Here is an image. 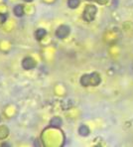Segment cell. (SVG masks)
Masks as SVG:
<instances>
[{"label": "cell", "mask_w": 133, "mask_h": 147, "mask_svg": "<svg viewBox=\"0 0 133 147\" xmlns=\"http://www.w3.org/2000/svg\"><path fill=\"white\" fill-rule=\"evenodd\" d=\"M94 74L93 75L91 76H83V78L81 79V83L83 86H89V85H93V86H96L99 82V78L98 77H94Z\"/></svg>", "instance_id": "cell-1"}, {"label": "cell", "mask_w": 133, "mask_h": 147, "mask_svg": "<svg viewBox=\"0 0 133 147\" xmlns=\"http://www.w3.org/2000/svg\"><path fill=\"white\" fill-rule=\"evenodd\" d=\"M96 13V8L93 5H87L83 11V19L87 22L93 21Z\"/></svg>", "instance_id": "cell-2"}, {"label": "cell", "mask_w": 133, "mask_h": 147, "mask_svg": "<svg viewBox=\"0 0 133 147\" xmlns=\"http://www.w3.org/2000/svg\"><path fill=\"white\" fill-rule=\"evenodd\" d=\"M69 33H70V28H69L68 26H66V25L60 26V27L56 30V36H57L58 38H60V39L66 38V37L69 35Z\"/></svg>", "instance_id": "cell-3"}, {"label": "cell", "mask_w": 133, "mask_h": 147, "mask_svg": "<svg viewBox=\"0 0 133 147\" xmlns=\"http://www.w3.org/2000/svg\"><path fill=\"white\" fill-rule=\"evenodd\" d=\"M22 67L25 70H32L36 67V62L33 58L31 57H26L23 59L22 61Z\"/></svg>", "instance_id": "cell-4"}, {"label": "cell", "mask_w": 133, "mask_h": 147, "mask_svg": "<svg viewBox=\"0 0 133 147\" xmlns=\"http://www.w3.org/2000/svg\"><path fill=\"white\" fill-rule=\"evenodd\" d=\"M46 34H47L46 30L43 29V28H39V29H37L35 32V38L37 39L38 41H41L44 39V37L46 36Z\"/></svg>", "instance_id": "cell-5"}, {"label": "cell", "mask_w": 133, "mask_h": 147, "mask_svg": "<svg viewBox=\"0 0 133 147\" xmlns=\"http://www.w3.org/2000/svg\"><path fill=\"white\" fill-rule=\"evenodd\" d=\"M13 13L16 15L17 17H21L24 15V7L23 5L19 4V5H16L15 7L13 8Z\"/></svg>", "instance_id": "cell-6"}, {"label": "cell", "mask_w": 133, "mask_h": 147, "mask_svg": "<svg viewBox=\"0 0 133 147\" xmlns=\"http://www.w3.org/2000/svg\"><path fill=\"white\" fill-rule=\"evenodd\" d=\"M9 135V129L5 125H1L0 126V139H5L7 136Z\"/></svg>", "instance_id": "cell-7"}, {"label": "cell", "mask_w": 133, "mask_h": 147, "mask_svg": "<svg viewBox=\"0 0 133 147\" xmlns=\"http://www.w3.org/2000/svg\"><path fill=\"white\" fill-rule=\"evenodd\" d=\"M50 124H51V126H54V127H59L60 125L62 124V119L60 117H54L51 119V121H50Z\"/></svg>", "instance_id": "cell-8"}, {"label": "cell", "mask_w": 133, "mask_h": 147, "mask_svg": "<svg viewBox=\"0 0 133 147\" xmlns=\"http://www.w3.org/2000/svg\"><path fill=\"white\" fill-rule=\"evenodd\" d=\"M80 0H68V5L71 8H77L80 5Z\"/></svg>", "instance_id": "cell-9"}, {"label": "cell", "mask_w": 133, "mask_h": 147, "mask_svg": "<svg viewBox=\"0 0 133 147\" xmlns=\"http://www.w3.org/2000/svg\"><path fill=\"white\" fill-rule=\"evenodd\" d=\"M80 133L81 135H87V133H89V129H87L85 126H81L80 128Z\"/></svg>", "instance_id": "cell-10"}, {"label": "cell", "mask_w": 133, "mask_h": 147, "mask_svg": "<svg viewBox=\"0 0 133 147\" xmlns=\"http://www.w3.org/2000/svg\"><path fill=\"white\" fill-rule=\"evenodd\" d=\"M6 19H7V16H6L5 14L0 13V24H3V23L6 21Z\"/></svg>", "instance_id": "cell-11"}, {"label": "cell", "mask_w": 133, "mask_h": 147, "mask_svg": "<svg viewBox=\"0 0 133 147\" xmlns=\"http://www.w3.org/2000/svg\"><path fill=\"white\" fill-rule=\"evenodd\" d=\"M24 1H26V2H31V1H33V0H24Z\"/></svg>", "instance_id": "cell-12"}]
</instances>
